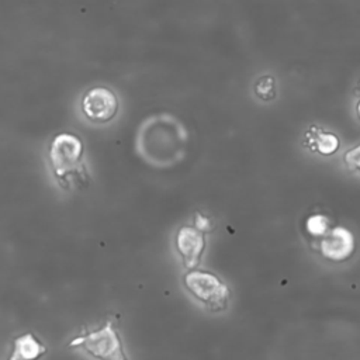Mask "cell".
<instances>
[{"label": "cell", "mask_w": 360, "mask_h": 360, "mask_svg": "<svg viewBox=\"0 0 360 360\" xmlns=\"http://www.w3.org/2000/svg\"><path fill=\"white\" fill-rule=\"evenodd\" d=\"M83 153V143L76 135L62 132L53 136L49 145L48 158L52 172L60 186H66V179L69 176L84 174Z\"/></svg>", "instance_id": "obj_1"}, {"label": "cell", "mask_w": 360, "mask_h": 360, "mask_svg": "<svg viewBox=\"0 0 360 360\" xmlns=\"http://www.w3.org/2000/svg\"><path fill=\"white\" fill-rule=\"evenodd\" d=\"M184 285L187 291L210 311H222L226 308L231 292L226 284L215 274L191 269L184 274Z\"/></svg>", "instance_id": "obj_2"}, {"label": "cell", "mask_w": 360, "mask_h": 360, "mask_svg": "<svg viewBox=\"0 0 360 360\" xmlns=\"http://www.w3.org/2000/svg\"><path fill=\"white\" fill-rule=\"evenodd\" d=\"M69 346H80L86 353L97 360H129L124 350L121 338L110 321L103 323L98 329L72 339Z\"/></svg>", "instance_id": "obj_3"}, {"label": "cell", "mask_w": 360, "mask_h": 360, "mask_svg": "<svg viewBox=\"0 0 360 360\" xmlns=\"http://www.w3.org/2000/svg\"><path fill=\"white\" fill-rule=\"evenodd\" d=\"M118 98L108 87L97 86L84 93L82 97V111L86 118L96 124L111 121L118 112Z\"/></svg>", "instance_id": "obj_4"}, {"label": "cell", "mask_w": 360, "mask_h": 360, "mask_svg": "<svg viewBox=\"0 0 360 360\" xmlns=\"http://www.w3.org/2000/svg\"><path fill=\"white\" fill-rule=\"evenodd\" d=\"M176 249L183 264L188 270L195 269L205 249L204 232L198 231L195 226H181L176 233Z\"/></svg>", "instance_id": "obj_5"}, {"label": "cell", "mask_w": 360, "mask_h": 360, "mask_svg": "<svg viewBox=\"0 0 360 360\" xmlns=\"http://www.w3.org/2000/svg\"><path fill=\"white\" fill-rule=\"evenodd\" d=\"M323 257L332 262L347 260L354 250V238L350 231L343 226L329 229L319 245Z\"/></svg>", "instance_id": "obj_6"}, {"label": "cell", "mask_w": 360, "mask_h": 360, "mask_svg": "<svg viewBox=\"0 0 360 360\" xmlns=\"http://www.w3.org/2000/svg\"><path fill=\"white\" fill-rule=\"evenodd\" d=\"M46 352V346L34 333L27 332L13 340V349L7 360H39Z\"/></svg>", "instance_id": "obj_7"}, {"label": "cell", "mask_w": 360, "mask_h": 360, "mask_svg": "<svg viewBox=\"0 0 360 360\" xmlns=\"http://www.w3.org/2000/svg\"><path fill=\"white\" fill-rule=\"evenodd\" d=\"M304 145L312 152L329 156L339 149L340 142L335 134L326 132L316 125H311L304 135Z\"/></svg>", "instance_id": "obj_8"}, {"label": "cell", "mask_w": 360, "mask_h": 360, "mask_svg": "<svg viewBox=\"0 0 360 360\" xmlns=\"http://www.w3.org/2000/svg\"><path fill=\"white\" fill-rule=\"evenodd\" d=\"M255 94L263 101H271L276 97V80L273 76H262L255 83Z\"/></svg>", "instance_id": "obj_9"}, {"label": "cell", "mask_w": 360, "mask_h": 360, "mask_svg": "<svg viewBox=\"0 0 360 360\" xmlns=\"http://www.w3.org/2000/svg\"><path fill=\"white\" fill-rule=\"evenodd\" d=\"M307 229L309 233L318 236V235H325L329 231L328 226V218L323 215H312L307 221Z\"/></svg>", "instance_id": "obj_10"}, {"label": "cell", "mask_w": 360, "mask_h": 360, "mask_svg": "<svg viewBox=\"0 0 360 360\" xmlns=\"http://www.w3.org/2000/svg\"><path fill=\"white\" fill-rule=\"evenodd\" d=\"M345 162L349 167L360 172V145L352 148L345 153Z\"/></svg>", "instance_id": "obj_11"}, {"label": "cell", "mask_w": 360, "mask_h": 360, "mask_svg": "<svg viewBox=\"0 0 360 360\" xmlns=\"http://www.w3.org/2000/svg\"><path fill=\"white\" fill-rule=\"evenodd\" d=\"M194 226L201 232H210L212 229V221L207 215H204L201 212H195Z\"/></svg>", "instance_id": "obj_12"}, {"label": "cell", "mask_w": 360, "mask_h": 360, "mask_svg": "<svg viewBox=\"0 0 360 360\" xmlns=\"http://www.w3.org/2000/svg\"><path fill=\"white\" fill-rule=\"evenodd\" d=\"M356 112H357V118L360 120V100H359V103L356 105Z\"/></svg>", "instance_id": "obj_13"}]
</instances>
